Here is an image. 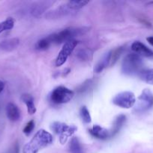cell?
<instances>
[{
  "label": "cell",
  "instance_id": "cell-11",
  "mask_svg": "<svg viewBox=\"0 0 153 153\" xmlns=\"http://www.w3.org/2000/svg\"><path fill=\"white\" fill-rule=\"evenodd\" d=\"M6 114L10 121L16 122L20 118V111L16 105L10 102L6 106Z\"/></svg>",
  "mask_w": 153,
  "mask_h": 153
},
{
  "label": "cell",
  "instance_id": "cell-17",
  "mask_svg": "<svg viewBox=\"0 0 153 153\" xmlns=\"http://www.w3.org/2000/svg\"><path fill=\"white\" fill-rule=\"evenodd\" d=\"M69 149L70 153H83L82 145L79 139L76 137H72L69 144Z\"/></svg>",
  "mask_w": 153,
  "mask_h": 153
},
{
  "label": "cell",
  "instance_id": "cell-12",
  "mask_svg": "<svg viewBox=\"0 0 153 153\" xmlns=\"http://www.w3.org/2000/svg\"><path fill=\"white\" fill-rule=\"evenodd\" d=\"M52 4H53V2L52 1H39V2L35 3L32 7L31 13L34 16H39L45 10H47L48 7Z\"/></svg>",
  "mask_w": 153,
  "mask_h": 153
},
{
  "label": "cell",
  "instance_id": "cell-20",
  "mask_svg": "<svg viewBox=\"0 0 153 153\" xmlns=\"http://www.w3.org/2000/svg\"><path fill=\"white\" fill-rule=\"evenodd\" d=\"M14 26V19L12 17L7 18L5 20L0 22V34L3 31L12 29Z\"/></svg>",
  "mask_w": 153,
  "mask_h": 153
},
{
  "label": "cell",
  "instance_id": "cell-6",
  "mask_svg": "<svg viewBox=\"0 0 153 153\" xmlns=\"http://www.w3.org/2000/svg\"><path fill=\"white\" fill-rule=\"evenodd\" d=\"M112 103L122 108L128 109L136 104V97L134 94L130 91H123L113 97Z\"/></svg>",
  "mask_w": 153,
  "mask_h": 153
},
{
  "label": "cell",
  "instance_id": "cell-15",
  "mask_svg": "<svg viewBox=\"0 0 153 153\" xmlns=\"http://www.w3.org/2000/svg\"><path fill=\"white\" fill-rule=\"evenodd\" d=\"M110 58H111V51H110L109 52L105 54L103 57H102L101 59L98 61V63L96 65L95 68H94V72L97 73H100V72L103 71L108 65H110Z\"/></svg>",
  "mask_w": 153,
  "mask_h": 153
},
{
  "label": "cell",
  "instance_id": "cell-28",
  "mask_svg": "<svg viewBox=\"0 0 153 153\" xmlns=\"http://www.w3.org/2000/svg\"><path fill=\"white\" fill-rule=\"evenodd\" d=\"M148 4H153V1H149V2L148 3Z\"/></svg>",
  "mask_w": 153,
  "mask_h": 153
},
{
  "label": "cell",
  "instance_id": "cell-26",
  "mask_svg": "<svg viewBox=\"0 0 153 153\" xmlns=\"http://www.w3.org/2000/svg\"><path fill=\"white\" fill-rule=\"evenodd\" d=\"M146 40H147V42H148V43H149L150 45H152V46H153V36H151V37H147Z\"/></svg>",
  "mask_w": 153,
  "mask_h": 153
},
{
  "label": "cell",
  "instance_id": "cell-2",
  "mask_svg": "<svg viewBox=\"0 0 153 153\" xmlns=\"http://www.w3.org/2000/svg\"><path fill=\"white\" fill-rule=\"evenodd\" d=\"M88 27H68L57 33L49 35L47 39L51 44H60L62 43H66L69 40H74L76 37L83 35L89 31Z\"/></svg>",
  "mask_w": 153,
  "mask_h": 153
},
{
  "label": "cell",
  "instance_id": "cell-21",
  "mask_svg": "<svg viewBox=\"0 0 153 153\" xmlns=\"http://www.w3.org/2000/svg\"><path fill=\"white\" fill-rule=\"evenodd\" d=\"M52 44H51L50 42L49 41L47 37H44V38L39 40L36 43L35 49L39 51H44L49 49L50 46Z\"/></svg>",
  "mask_w": 153,
  "mask_h": 153
},
{
  "label": "cell",
  "instance_id": "cell-16",
  "mask_svg": "<svg viewBox=\"0 0 153 153\" xmlns=\"http://www.w3.org/2000/svg\"><path fill=\"white\" fill-rule=\"evenodd\" d=\"M21 99H22V102H23L26 104V105L28 113L31 115L34 114L36 112V108L35 105H34V98H33L30 94H23V95H22Z\"/></svg>",
  "mask_w": 153,
  "mask_h": 153
},
{
  "label": "cell",
  "instance_id": "cell-1",
  "mask_svg": "<svg viewBox=\"0 0 153 153\" xmlns=\"http://www.w3.org/2000/svg\"><path fill=\"white\" fill-rule=\"evenodd\" d=\"M53 141L52 135L44 129H40L36 132L34 137L24 146L22 153H38L50 145Z\"/></svg>",
  "mask_w": 153,
  "mask_h": 153
},
{
  "label": "cell",
  "instance_id": "cell-27",
  "mask_svg": "<svg viewBox=\"0 0 153 153\" xmlns=\"http://www.w3.org/2000/svg\"><path fill=\"white\" fill-rule=\"evenodd\" d=\"M4 88V82L0 80V94L2 92Z\"/></svg>",
  "mask_w": 153,
  "mask_h": 153
},
{
  "label": "cell",
  "instance_id": "cell-18",
  "mask_svg": "<svg viewBox=\"0 0 153 153\" xmlns=\"http://www.w3.org/2000/svg\"><path fill=\"white\" fill-rule=\"evenodd\" d=\"M89 1H76V0H73V1H69L67 3H65L66 6L70 9V10L74 11V10H77L79 9L82 8L84 6L88 4Z\"/></svg>",
  "mask_w": 153,
  "mask_h": 153
},
{
  "label": "cell",
  "instance_id": "cell-23",
  "mask_svg": "<svg viewBox=\"0 0 153 153\" xmlns=\"http://www.w3.org/2000/svg\"><path fill=\"white\" fill-rule=\"evenodd\" d=\"M123 51H124V47H123V46H120V47H118L116 49H114V50L111 51V58L110 65L112 66L115 64V63L116 62L117 60L119 58L120 55H122Z\"/></svg>",
  "mask_w": 153,
  "mask_h": 153
},
{
  "label": "cell",
  "instance_id": "cell-14",
  "mask_svg": "<svg viewBox=\"0 0 153 153\" xmlns=\"http://www.w3.org/2000/svg\"><path fill=\"white\" fill-rule=\"evenodd\" d=\"M125 120L126 117L123 114H120L116 117V118L115 120H114L112 129L110 131V137H114V136L119 131V130L121 129V128L122 127L123 124L125 122Z\"/></svg>",
  "mask_w": 153,
  "mask_h": 153
},
{
  "label": "cell",
  "instance_id": "cell-22",
  "mask_svg": "<svg viewBox=\"0 0 153 153\" xmlns=\"http://www.w3.org/2000/svg\"><path fill=\"white\" fill-rule=\"evenodd\" d=\"M76 56L81 61H88L92 58V52L86 49H80L76 52Z\"/></svg>",
  "mask_w": 153,
  "mask_h": 153
},
{
  "label": "cell",
  "instance_id": "cell-4",
  "mask_svg": "<svg viewBox=\"0 0 153 153\" xmlns=\"http://www.w3.org/2000/svg\"><path fill=\"white\" fill-rule=\"evenodd\" d=\"M74 93L73 91L64 86H58L51 92L50 100L54 104H64L73 99Z\"/></svg>",
  "mask_w": 153,
  "mask_h": 153
},
{
  "label": "cell",
  "instance_id": "cell-9",
  "mask_svg": "<svg viewBox=\"0 0 153 153\" xmlns=\"http://www.w3.org/2000/svg\"><path fill=\"white\" fill-rule=\"evenodd\" d=\"M131 49L134 52V53L137 54L140 57L143 56L146 58L153 57V51L140 41L134 42L131 45Z\"/></svg>",
  "mask_w": 153,
  "mask_h": 153
},
{
  "label": "cell",
  "instance_id": "cell-3",
  "mask_svg": "<svg viewBox=\"0 0 153 153\" xmlns=\"http://www.w3.org/2000/svg\"><path fill=\"white\" fill-rule=\"evenodd\" d=\"M142 66L141 57L136 53H130L124 57L122 63V72L124 75H134L140 72Z\"/></svg>",
  "mask_w": 153,
  "mask_h": 153
},
{
  "label": "cell",
  "instance_id": "cell-8",
  "mask_svg": "<svg viewBox=\"0 0 153 153\" xmlns=\"http://www.w3.org/2000/svg\"><path fill=\"white\" fill-rule=\"evenodd\" d=\"M78 43H79V41L74 39V40H69V41L64 43L62 48L58 56H57L56 59L55 64L56 67H60V66H62L66 62L68 58L74 52L76 46H77Z\"/></svg>",
  "mask_w": 153,
  "mask_h": 153
},
{
  "label": "cell",
  "instance_id": "cell-24",
  "mask_svg": "<svg viewBox=\"0 0 153 153\" xmlns=\"http://www.w3.org/2000/svg\"><path fill=\"white\" fill-rule=\"evenodd\" d=\"M80 117L82 118V121L86 123H90L92 121L91 115H90L89 111H88V108L86 106H82L80 111Z\"/></svg>",
  "mask_w": 153,
  "mask_h": 153
},
{
  "label": "cell",
  "instance_id": "cell-13",
  "mask_svg": "<svg viewBox=\"0 0 153 153\" xmlns=\"http://www.w3.org/2000/svg\"><path fill=\"white\" fill-rule=\"evenodd\" d=\"M20 40L16 37L14 38L8 39L4 41L0 42V51H4V52H10L13 51L19 46Z\"/></svg>",
  "mask_w": 153,
  "mask_h": 153
},
{
  "label": "cell",
  "instance_id": "cell-19",
  "mask_svg": "<svg viewBox=\"0 0 153 153\" xmlns=\"http://www.w3.org/2000/svg\"><path fill=\"white\" fill-rule=\"evenodd\" d=\"M140 77L141 80L146 84L153 85V68L141 71L140 73Z\"/></svg>",
  "mask_w": 153,
  "mask_h": 153
},
{
  "label": "cell",
  "instance_id": "cell-5",
  "mask_svg": "<svg viewBox=\"0 0 153 153\" xmlns=\"http://www.w3.org/2000/svg\"><path fill=\"white\" fill-rule=\"evenodd\" d=\"M51 129L56 134L59 135V140L62 144L66 143L68 138L72 135L77 128L75 126H68L61 122H54L51 125Z\"/></svg>",
  "mask_w": 153,
  "mask_h": 153
},
{
  "label": "cell",
  "instance_id": "cell-25",
  "mask_svg": "<svg viewBox=\"0 0 153 153\" xmlns=\"http://www.w3.org/2000/svg\"><path fill=\"white\" fill-rule=\"evenodd\" d=\"M34 128V121L33 120H30L28 123L26 125L25 128L23 129V133L26 135H28L32 133V131H33V129Z\"/></svg>",
  "mask_w": 153,
  "mask_h": 153
},
{
  "label": "cell",
  "instance_id": "cell-7",
  "mask_svg": "<svg viewBox=\"0 0 153 153\" xmlns=\"http://www.w3.org/2000/svg\"><path fill=\"white\" fill-rule=\"evenodd\" d=\"M134 111L137 113H143L153 107V94L148 89H144L137 99Z\"/></svg>",
  "mask_w": 153,
  "mask_h": 153
},
{
  "label": "cell",
  "instance_id": "cell-10",
  "mask_svg": "<svg viewBox=\"0 0 153 153\" xmlns=\"http://www.w3.org/2000/svg\"><path fill=\"white\" fill-rule=\"evenodd\" d=\"M89 133L93 136V137H96L98 139H100V140H106L110 137V133L109 130L106 129V128H103L100 126L94 125L92 128H90Z\"/></svg>",
  "mask_w": 153,
  "mask_h": 153
}]
</instances>
